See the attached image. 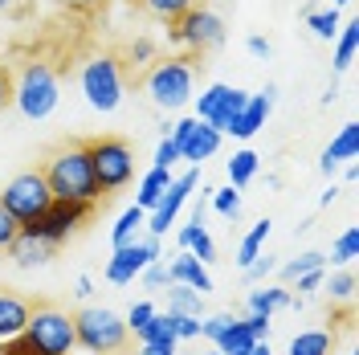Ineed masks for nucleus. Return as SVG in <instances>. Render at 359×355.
Masks as SVG:
<instances>
[{
  "label": "nucleus",
  "mask_w": 359,
  "mask_h": 355,
  "mask_svg": "<svg viewBox=\"0 0 359 355\" xmlns=\"http://www.w3.org/2000/svg\"><path fill=\"white\" fill-rule=\"evenodd\" d=\"M8 86H13V102L25 119H49L62 102V74L49 58H29L21 66H8Z\"/></svg>",
  "instance_id": "nucleus-1"
},
{
  "label": "nucleus",
  "mask_w": 359,
  "mask_h": 355,
  "mask_svg": "<svg viewBox=\"0 0 359 355\" xmlns=\"http://www.w3.org/2000/svg\"><path fill=\"white\" fill-rule=\"evenodd\" d=\"M143 90L159 111H184L196 98V58L188 53L156 58L143 74Z\"/></svg>",
  "instance_id": "nucleus-2"
},
{
  "label": "nucleus",
  "mask_w": 359,
  "mask_h": 355,
  "mask_svg": "<svg viewBox=\"0 0 359 355\" xmlns=\"http://www.w3.org/2000/svg\"><path fill=\"white\" fill-rule=\"evenodd\" d=\"M45 184L53 200H78V204H98V180H94V168H90L86 143H74V147H62L57 156H49V163L41 168Z\"/></svg>",
  "instance_id": "nucleus-3"
},
{
  "label": "nucleus",
  "mask_w": 359,
  "mask_h": 355,
  "mask_svg": "<svg viewBox=\"0 0 359 355\" xmlns=\"http://www.w3.org/2000/svg\"><path fill=\"white\" fill-rule=\"evenodd\" d=\"M78 86L86 98L90 111L98 114H114L123 94H127V78H123V62L114 53H90L86 62L78 66Z\"/></svg>",
  "instance_id": "nucleus-4"
},
{
  "label": "nucleus",
  "mask_w": 359,
  "mask_h": 355,
  "mask_svg": "<svg viewBox=\"0 0 359 355\" xmlns=\"http://www.w3.org/2000/svg\"><path fill=\"white\" fill-rule=\"evenodd\" d=\"M74 335H78V347L90 355H118L127 347V323L111 311V307H86V311L74 314Z\"/></svg>",
  "instance_id": "nucleus-5"
},
{
  "label": "nucleus",
  "mask_w": 359,
  "mask_h": 355,
  "mask_svg": "<svg viewBox=\"0 0 359 355\" xmlns=\"http://www.w3.org/2000/svg\"><path fill=\"white\" fill-rule=\"evenodd\" d=\"M86 156L98 180V192H118L135 180V156L131 143L118 135H102V139H86Z\"/></svg>",
  "instance_id": "nucleus-6"
},
{
  "label": "nucleus",
  "mask_w": 359,
  "mask_h": 355,
  "mask_svg": "<svg viewBox=\"0 0 359 355\" xmlns=\"http://www.w3.org/2000/svg\"><path fill=\"white\" fill-rule=\"evenodd\" d=\"M168 41L180 45L188 58H204V53H212V49H221L224 45V21L221 13H212V8H188L176 25H168Z\"/></svg>",
  "instance_id": "nucleus-7"
},
{
  "label": "nucleus",
  "mask_w": 359,
  "mask_h": 355,
  "mask_svg": "<svg viewBox=\"0 0 359 355\" xmlns=\"http://www.w3.org/2000/svg\"><path fill=\"white\" fill-rule=\"evenodd\" d=\"M25 339H29L41 355H69L74 347H78L74 314L57 311V307H33L29 327H25Z\"/></svg>",
  "instance_id": "nucleus-8"
},
{
  "label": "nucleus",
  "mask_w": 359,
  "mask_h": 355,
  "mask_svg": "<svg viewBox=\"0 0 359 355\" xmlns=\"http://www.w3.org/2000/svg\"><path fill=\"white\" fill-rule=\"evenodd\" d=\"M49 200H53V192H49V184H45L41 172H21L17 180L4 184V192H0V208L25 229V225H33L45 208H49Z\"/></svg>",
  "instance_id": "nucleus-9"
},
{
  "label": "nucleus",
  "mask_w": 359,
  "mask_h": 355,
  "mask_svg": "<svg viewBox=\"0 0 359 355\" xmlns=\"http://www.w3.org/2000/svg\"><path fill=\"white\" fill-rule=\"evenodd\" d=\"M90 213H94V204H78V200H49V208H45L33 225H25V233H33V237H41V241H49V245H62V241H69V237L86 225Z\"/></svg>",
  "instance_id": "nucleus-10"
},
{
  "label": "nucleus",
  "mask_w": 359,
  "mask_h": 355,
  "mask_svg": "<svg viewBox=\"0 0 359 355\" xmlns=\"http://www.w3.org/2000/svg\"><path fill=\"white\" fill-rule=\"evenodd\" d=\"M163 253H159V237H135V241L118 245L114 249V257L107 262V282H114V286H127V282H135L143 269L151 266V262H159Z\"/></svg>",
  "instance_id": "nucleus-11"
},
{
  "label": "nucleus",
  "mask_w": 359,
  "mask_h": 355,
  "mask_svg": "<svg viewBox=\"0 0 359 355\" xmlns=\"http://www.w3.org/2000/svg\"><path fill=\"white\" fill-rule=\"evenodd\" d=\"M196 184H201V172H196V168H188L184 176L172 180V188H168V192L159 196V204L147 213V233H151V237H163V233L176 225L180 208H184V204H188V196L196 192Z\"/></svg>",
  "instance_id": "nucleus-12"
},
{
  "label": "nucleus",
  "mask_w": 359,
  "mask_h": 355,
  "mask_svg": "<svg viewBox=\"0 0 359 355\" xmlns=\"http://www.w3.org/2000/svg\"><path fill=\"white\" fill-rule=\"evenodd\" d=\"M53 253H57V245L41 241V237H33V233H17L13 245H8V257H13V266L17 269H41L53 262Z\"/></svg>",
  "instance_id": "nucleus-13"
},
{
  "label": "nucleus",
  "mask_w": 359,
  "mask_h": 355,
  "mask_svg": "<svg viewBox=\"0 0 359 355\" xmlns=\"http://www.w3.org/2000/svg\"><path fill=\"white\" fill-rule=\"evenodd\" d=\"M221 139H224L221 131H212L208 123H201V119H196V123H192V131L184 135V143H180V159H184V163H192V168H201L204 159L217 156Z\"/></svg>",
  "instance_id": "nucleus-14"
},
{
  "label": "nucleus",
  "mask_w": 359,
  "mask_h": 355,
  "mask_svg": "<svg viewBox=\"0 0 359 355\" xmlns=\"http://www.w3.org/2000/svg\"><path fill=\"white\" fill-rule=\"evenodd\" d=\"M273 94H278V86H266L262 94H249L245 111H241V119L233 123V131L229 135H237V139H253V135L266 127L269 111H273Z\"/></svg>",
  "instance_id": "nucleus-15"
},
{
  "label": "nucleus",
  "mask_w": 359,
  "mask_h": 355,
  "mask_svg": "<svg viewBox=\"0 0 359 355\" xmlns=\"http://www.w3.org/2000/svg\"><path fill=\"white\" fill-rule=\"evenodd\" d=\"M355 156H359V127H355V123H343V127H339V135L331 139V143H327V147H323V159H318V168L331 176L339 163H351Z\"/></svg>",
  "instance_id": "nucleus-16"
},
{
  "label": "nucleus",
  "mask_w": 359,
  "mask_h": 355,
  "mask_svg": "<svg viewBox=\"0 0 359 355\" xmlns=\"http://www.w3.org/2000/svg\"><path fill=\"white\" fill-rule=\"evenodd\" d=\"M168 278H172V282H180V286H192L196 294H208V290H212L208 269H204L201 262L188 253V249H180V253H176V262L168 266Z\"/></svg>",
  "instance_id": "nucleus-17"
},
{
  "label": "nucleus",
  "mask_w": 359,
  "mask_h": 355,
  "mask_svg": "<svg viewBox=\"0 0 359 355\" xmlns=\"http://www.w3.org/2000/svg\"><path fill=\"white\" fill-rule=\"evenodd\" d=\"M29 314H33V307L25 302L21 294H0V343H4V339H17V335H25V327H29Z\"/></svg>",
  "instance_id": "nucleus-18"
},
{
  "label": "nucleus",
  "mask_w": 359,
  "mask_h": 355,
  "mask_svg": "<svg viewBox=\"0 0 359 355\" xmlns=\"http://www.w3.org/2000/svg\"><path fill=\"white\" fill-rule=\"evenodd\" d=\"M245 102H249V94L245 90H224V98L217 102V111H212V119H208V127L212 131H221V135H229L233 131V123L241 119V111H245Z\"/></svg>",
  "instance_id": "nucleus-19"
},
{
  "label": "nucleus",
  "mask_w": 359,
  "mask_h": 355,
  "mask_svg": "<svg viewBox=\"0 0 359 355\" xmlns=\"http://www.w3.org/2000/svg\"><path fill=\"white\" fill-rule=\"evenodd\" d=\"M253 343H262V339H253V331L245 327V319H233L212 347H217L221 355H249L253 351Z\"/></svg>",
  "instance_id": "nucleus-20"
},
{
  "label": "nucleus",
  "mask_w": 359,
  "mask_h": 355,
  "mask_svg": "<svg viewBox=\"0 0 359 355\" xmlns=\"http://www.w3.org/2000/svg\"><path fill=\"white\" fill-rule=\"evenodd\" d=\"M172 180H176V176H172L168 168H151L147 176L139 180V196H135V204H139L143 213H151V208L159 204V196H163V192L172 188Z\"/></svg>",
  "instance_id": "nucleus-21"
},
{
  "label": "nucleus",
  "mask_w": 359,
  "mask_h": 355,
  "mask_svg": "<svg viewBox=\"0 0 359 355\" xmlns=\"http://www.w3.org/2000/svg\"><path fill=\"white\" fill-rule=\"evenodd\" d=\"M294 294L286 286H266V290H253L249 294V314H273L282 307H290Z\"/></svg>",
  "instance_id": "nucleus-22"
},
{
  "label": "nucleus",
  "mask_w": 359,
  "mask_h": 355,
  "mask_svg": "<svg viewBox=\"0 0 359 355\" xmlns=\"http://www.w3.org/2000/svg\"><path fill=\"white\" fill-rule=\"evenodd\" d=\"M257 168H262V156H257L253 147L233 152V159H229V184H233V188H245L249 180L257 176Z\"/></svg>",
  "instance_id": "nucleus-23"
},
{
  "label": "nucleus",
  "mask_w": 359,
  "mask_h": 355,
  "mask_svg": "<svg viewBox=\"0 0 359 355\" xmlns=\"http://www.w3.org/2000/svg\"><path fill=\"white\" fill-rule=\"evenodd\" d=\"M355 45H359V25L355 21L339 25V33H335V69L339 74L351 69V62H355Z\"/></svg>",
  "instance_id": "nucleus-24"
},
{
  "label": "nucleus",
  "mask_w": 359,
  "mask_h": 355,
  "mask_svg": "<svg viewBox=\"0 0 359 355\" xmlns=\"http://www.w3.org/2000/svg\"><path fill=\"white\" fill-rule=\"evenodd\" d=\"M269 229H273V221H257L253 229H249L245 237H241V245H237V266L245 269V266H253V257L262 253V245H266V237H269Z\"/></svg>",
  "instance_id": "nucleus-25"
},
{
  "label": "nucleus",
  "mask_w": 359,
  "mask_h": 355,
  "mask_svg": "<svg viewBox=\"0 0 359 355\" xmlns=\"http://www.w3.org/2000/svg\"><path fill=\"white\" fill-rule=\"evenodd\" d=\"M168 311L201 319V314H204V294H196L192 286H180V282H172V290H168Z\"/></svg>",
  "instance_id": "nucleus-26"
},
{
  "label": "nucleus",
  "mask_w": 359,
  "mask_h": 355,
  "mask_svg": "<svg viewBox=\"0 0 359 355\" xmlns=\"http://www.w3.org/2000/svg\"><path fill=\"white\" fill-rule=\"evenodd\" d=\"M143 225H147V213H143L139 204H131V208H127V213H123V217L114 221V229H111V241H114V249H118V245H127V241H135Z\"/></svg>",
  "instance_id": "nucleus-27"
},
{
  "label": "nucleus",
  "mask_w": 359,
  "mask_h": 355,
  "mask_svg": "<svg viewBox=\"0 0 359 355\" xmlns=\"http://www.w3.org/2000/svg\"><path fill=\"white\" fill-rule=\"evenodd\" d=\"M331 335L327 331H298L290 339V355H331Z\"/></svg>",
  "instance_id": "nucleus-28"
},
{
  "label": "nucleus",
  "mask_w": 359,
  "mask_h": 355,
  "mask_svg": "<svg viewBox=\"0 0 359 355\" xmlns=\"http://www.w3.org/2000/svg\"><path fill=\"white\" fill-rule=\"evenodd\" d=\"M156 21H163V25H176L188 8H196V0H139Z\"/></svg>",
  "instance_id": "nucleus-29"
},
{
  "label": "nucleus",
  "mask_w": 359,
  "mask_h": 355,
  "mask_svg": "<svg viewBox=\"0 0 359 355\" xmlns=\"http://www.w3.org/2000/svg\"><path fill=\"white\" fill-rule=\"evenodd\" d=\"M306 25H311V33L318 37V41H335V33H339V8H311L306 13Z\"/></svg>",
  "instance_id": "nucleus-30"
},
{
  "label": "nucleus",
  "mask_w": 359,
  "mask_h": 355,
  "mask_svg": "<svg viewBox=\"0 0 359 355\" xmlns=\"http://www.w3.org/2000/svg\"><path fill=\"white\" fill-rule=\"evenodd\" d=\"M311 269H327V253H302V257H294L282 266V282H294V278H302V274H311Z\"/></svg>",
  "instance_id": "nucleus-31"
},
{
  "label": "nucleus",
  "mask_w": 359,
  "mask_h": 355,
  "mask_svg": "<svg viewBox=\"0 0 359 355\" xmlns=\"http://www.w3.org/2000/svg\"><path fill=\"white\" fill-rule=\"evenodd\" d=\"M224 90H229L224 82H212L208 90H201V94L192 98V102H196V114H192V119H201V123H208V119H212V111H217V102L224 98Z\"/></svg>",
  "instance_id": "nucleus-32"
},
{
  "label": "nucleus",
  "mask_w": 359,
  "mask_h": 355,
  "mask_svg": "<svg viewBox=\"0 0 359 355\" xmlns=\"http://www.w3.org/2000/svg\"><path fill=\"white\" fill-rule=\"evenodd\" d=\"M151 62H156V41H151V37H135V41L127 45V66L147 69Z\"/></svg>",
  "instance_id": "nucleus-33"
},
{
  "label": "nucleus",
  "mask_w": 359,
  "mask_h": 355,
  "mask_svg": "<svg viewBox=\"0 0 359 355\" xmlns=\"http://www.w3.org/2000/svg\"><path fill=\"white\" fill-rule=\"evenodd\" d=\"M355 249H359V233L355 229H343L335 249H331V262H335V266H351V262H355Z\"/></svg>",
  "instance_id": "nucleus-34"
},
{
  "label": "nucleus",
  "mask_w": 359,
  "mask_h": 355,
  "mask_svg": "<svg viewBox=\"0 0 359 355\" xmlns=\"http://www.w3.org/2000/svg\"><path fill=\"white\" fill-rule=\"evenodd\" d=\"M135 339H139V343H156V339H176V335H172V327H168V314L156 311L139 331H135Z\"/></svg>",
  "instance_id": "nucleus-35"
},
{
  "label": "nucleus",
  "mask_w": 359,
  "mask_h": 355,
  "mask_svg": "<svg viewBox=\"0 0 359 355\" xmlns=\"http://www.w3.org/2000/svg\"><path fill=\"white\" fill-rule=\"evenodd\" d=\"M212 208L221 213V217H237L241 213V192L229 184V188H212Z\"/></svg>",
  "instance_id": "nucleus-36"
},
{
  "label": "nucleus",
  "mask_w": 359,
  "mask_h": 355,
  "mask_svg": "<svg viewBox=\"0 0 359 355\" xmlns=\"http://www.w3.org/2000/svg\"><path fill=\"white\" fill-rule=\"evenodd\" d=\"M168 327H172L176 339H201V319H192V314L168 311Z\"/></svg>",
  "instance_id": "nucleus-37"
},
{
  "label": "nucleus",
  "mask_w": 359,
  "mask_h": 355,
  "mask_svg": "<svg viewBox=\"0 0 359 355\" xmlns=\"http://www.w3.org/2000/svg\"><path fill=\"white\" fill-rule=\"evenodd\" d=\"M188 253L201 262V266H208V262H217V245H212V237L204 233V229H196V237L188 241Z\"/></svg>",
  "instance_id": "nucleus-38"
},
{
  "label": "nucleus",
  "mask_w": 359,
  "mask_h": 355,
  "mask_svg": "<svg viewBox=\"0 0 359 355\" xmlns=\"http://www.w3.org/2000/svg\"><path fill=\"white\" fill-rule=\"evenodd\" d=\"M229 323H233V314H208V319H201V339L204 343H217Z\"/></svg>",
  "instance_id": "nucleus-39"
},
{
  "label": "nucleus",
  "mask_w": 359,
  "mask_h": 355,
  "mask_svg": "<svg viewBox=\"0 0 359 355\" xmlns=\"http://www.w3.org/2000/svg\"><path fill=\"white\" fill-rule=\"evenodd\" d=\"M176 163H180V147L172 143V135H163L159 147H156V163H151V168H168V172H172Z\"/></svg>",
  "instance_id": "nucleus-40"
},
{
  "label": "nucleus",
  "mask_w": 359,
  "mask_h": 355,
  "mask_svg": "<svg viewBox=\"0 0 359 355\" xmlns=\"http://www.w3.org/2000/svg\"><path fill=\"white\" fill-rule=\"evenodd\" d=\"M273 269H278V262H273L269 253H257V257H253V266H245L241 274H245L249 282H262V278H269Z\"/></svg>",
  "instance_id": "nucleus-41"
},
{
  "label": "nucleus",
  "mask_w": 359,
  "mask_h": 355,
  "mask_svg": "<svg viewBox=\"0 0 359 355\" xmlns=\"http://www.w3.org/2000/svg\"><path fill=\"white\" fill-rule=\"evenodd\" d=\"M331 298H343V302H347V298H351V294H355V274H351V269H343V274H335V278H331Z\"/></svg>",
  "instance_id": "nucleus-42"
},
{
  "label": "nucleus",
  "mask_w": 359,
  "mask_h": 355,
  "mask_svg": "<svg viewBox=\"0 0 359 355\" xmlns=\"http://www.w3.org/2000/svg\"><path fill=\"white\" fill-rule=\"evenodd\" d=\"M151 314H156V307H151V302H135L131 311H127V319H123V323H127V331H139V327H143V323H147V319H151Z\"/></svg>",
  "instance_id": "nucleus-43"
},
{
  "label": "nucleus",
  "mask_w": 359,
  "mask_h": 355,
  "mask_svg": "<svg viewBox=\"0 0 359 355\" xmlns=\"http://www.w3.org/2000/svg\"><path fill=\"white\" fill-rule=\"evenodd\" d=\"M139 278H143L147 286H172V278H168V266H163V262H151Z\"/></svg>",
  "instance_id": "nucleus-44"
},
{
  "label": "nucleus",
  "mask_w": 359,
  "mask_h": 355,
  "mask_svg": "<svg viewBox=\"0 0 359 355\" xmlns=\"http://www.w3.org/2000/svg\"><path fill=\"white\" fill-rule=\"evenodd\" d=\"M139 355H180V339H156V343H143Z\"/></svg>",
  "instance_id": "nucleus-45"
},
{
  "label": "nucleus",
  "mask_w": 359,
  "mask_h": 355,
  "mask_svg": "<svg viewBox=\"0 0 359 355\" xmlns=\"http://www.w3.org/2000/svg\"><path fill=\"white\" fill-rule=\"evenodd\" d=\"M17 233H21V225H17L13 217H8V213H4V208H0V249H8Z\"/></svg>",
  "instance_id": "nucleus-46"
},
{
  "label": "nucleus",
  "mask_w": 359,
  "mask_h": 355,
  "mask_svg": "<svg viewBox=\"0 0 359 355\" xmlns=\"http://www.w3.org/2000/svg\"><path fill=\"white\" fill-rule=\"evenodd\" d=\"M294 286H298V294H314V290L323 286V269H311V274L294 278Z\"/></svg>",
  "instance_id": "nucleus-47"
},
{
  "label": "nucleus",
  "mask_w": 359,
  "mask_h": 355,
  "mask_svg": "<svg viewBox=\"0 0 359 355\" xmlns=\"http://www.w3.org/2000/svg\"><path fill=\"white\" fill-rule=\"evenodd\" d=\"M269 319L273 314H245V327L253 331V339H266L269 335Z\"/></svg>",
  "instance_id": "nucleus-48"
},
{
  "label": "nucleus",
  "mask_w": 359,
  "mask_h": 355,
  "mask_svg": "<svg viewBox=\"0 0 359 355\" xmlns=\"http://www.w3.org/2000/svg\"><path fill=\"white\" fill-rule=\"evenodd\" d=\"M245 49L253 53V58H269V53H273V45H269L266 37H257V33H253V37L245 41Z\"/></svg>",
  "instance_id": "nucleus-49"
},
{
  "label": "nucleus",
  "mask_w": 359,
  "mask_h": 355,
  "mask_svg": "<svg viewBox=\"0 0 359 355\" xmlns=\"http://www.w3.org/2000/svg\"><path fill=\"white\" fill-rule=\"evenodd\" d=\"M13 102V86H8V66H0V111Z\"/></svg>",
  "instance_id": "nucleus-50"
},
{
  "label": "nucleus",
  "mask_w": 359,
  "mask_h": 355,
  "mask_svg": "<svg viewBox=\"0 0 359 355\" xmlns=\"http://www.w3.org/2000/svg\"><path fill=\"white\" fill-rule=\"evenodd\" d=\"M74 294H78V298H90V294H94V278H90V274H82V278H78V290H74Z\"/></svg>",
  "instance_id": "nucleus-51"
},
{
  "label": "nucleus",
  "mask_w": 359,
  "mask_h": 355,
  "mask_svg": "<svg viewBox=\"0 0 359 355\" xmlns=\"http://www.w3.org/2000/svg\"><path fill=\"white\" fill-rule=\"evenodd\" d=\"M69 8H94V4H102V0H66Z\"/></svg>",
  "instance_id": "nucleus-52"
},
{
  "label": "nucleus",
  "mask_w": 359,
  "mask_h": 355,
  "mask_svg": "<svg viewBox=\"0 0 359 355\" xmlns=\"http://www.w3.org/2000/svg\"><path fill=\"white\" fill-rule=\"evenodd\" d=\"M249 355H273V351H269V343L262 339V343H253V351H249Z\"/></svg>",
  "instance_id": "nucleus-53"
},
{
  "label": "nucleus",
  "mask_w": 359,
  "mask_h": 355,
  "mask_svg": "<svg viewBox=\"0 0 359 355\" xmlns=\"http://www.w3.org/2000/svg\"><path fill=\"white\" fill-rule=\"evenodd\" d=\"M188 355H221V351H217V347L208 343V347H201V351H188Z\"/></svg>",
  "instance_id": "nucleus-54"
},
{
  "label": "nucleus",
  "mask_w": 359,
  "mask_h": 355,
  "mask_svg": "<svg viewBox=\"0 0 359 355\" xmlns=\"http://www.w3.org/2000/svg\"><path fill=\"white\" fill-rule=\"evenodd\" d=\"M339 4H351V0H331V8H339Z\"/></svg>",
  "instance_id": "nucleus-55"
},
{
  "label": "nucleus",
  "mask_w": 359,
  "mask_h": 355,
  "mask_svg": "<svg viewBox=\"0 0 359 355\" xmlns=\"http://www.w3.org/2000/svg\"><path fill=\"white\" fill-rule=\"evenodd\" d=\"M0 8H8V0H0Z\"/></svg>",
  "instance_id": "nucleus-56"
},
{
  "label": "nucleus",
  "mask_w": 359,
  "mask_h": 355,
  "mask_svg": "<svg viewBox=\"0 0 359 355\" xmlns=\"http://www.w3.org/2000/svg\"><path fill=\"white\" fill-rule=\"evenodd\" d=\"M135 355H139V351H135Z\"/></svg>",
  "instance_id": "nucleus-57"
}]
</instances>
